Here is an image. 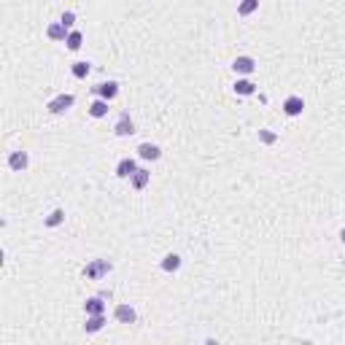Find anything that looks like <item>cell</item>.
Here are the masks:
<instances>
[{
    "instance_id": "obj_1",
    "label": "cell",
    "mask_w": 345,
    "mask_h": 345,
    "mask_svg": "<svg viewBox=\"0 0 345 345\" xmlns=\"http://www.w3.org/2000/svg\"><path fill=\"white\" fill-rule=\"evenodd\" d=\"M108 272H111V262L108 259H95V262H89L84 267V278L89 280H103Z\"/></svg>"
},
{
    "instance_id": "obj_2",
    "label": "cell",
    "mask_w": 345,
    "mask_h": 345,
    "mask_svg": "<svg viewBox=\"0 0 345 345\" xmlns=\"http://www.w3.org/2000/svg\"><path fill=\"white\" fill-rule=\"evenodd\" d=\"M113 132L119 138H130L132 132H135V124H132V119H130V113H122V119L116 122V127H113Z\"/></svg>"
},
{
    "instance_id": "obj_3",
    "label": "cell",
    "mask_w": 345,
    "mask_h": 345,
    "mask_svg": "<svg viewBox=\"0 0 345 345\" xmlns=\"http://www.w3.org/2000/svg\"><path fill=\"white\" fill-rule=\"evenodd\" d=\"M138 156H140V159H146V162H156L162 156V151H159V146H154V143H140L138 146Z\"/></svg>"
},
{
    "instance_id": "obj_4",
    "label": "cell",
    "mask_w": 345,
    "mask_h": 345,
    "mask_svg": "<svg viewBox=\"0 0 345 345\" xmlns=\"http://www.w3.org/2000/svg\"><path fill=\"white\" fill-rule=\"evenodd\" d=\"M70 105H73V95H57V97L49 103V111H51V113H65Z\"/></svg>"
},
{
    "instance_id": "obj_5",
    "label": "cell",
    "mask_w": 345,
    "mask_h": 345,
    "mask_svg": "<svg viewBox=\"0 0 345 345\" xmlns=\"http://www.w3.org/2000/svg\"><path fill=\"white\" fill-rule=\"evenodd\" d=\"M95 95L103 97V100H113L116 95H119V86H116L113 81H103V84L95 86Z\"/></svg>"
},
{
    "instance_id": "obj_6",
    "label": "cell",
    "mask_w": 345,
    "mask_h": 345,
    "mask_svg": "<svg viewBox=\"0 0 345 345\" xmlns=\"http://www.w3.org/2000/svg\"><path fill=\"white\" fill-rule=\"evenodd\" d=\"M30 164V156H27V151H14L11 156H9V167L11 170H17V172H22Z\"/></svg>"
},
{
    "instance_id": "obj_7",
    "label": "cell",
    "mask_w": 345,
    "mask_h": 345,
    "mask_svg": "<svg viewBox=\"0 0 345 345\" xmlns=\"http://www.w3.org/2000/svg\"><path fill=\"white\" fill-rule=\"evenodd\" d=\"M254 68H256V62L251 60V57H238V60L232 62V70H235V73H240V76L254 73Z\"/></svg>"
},
{
    "instance_id": "obj_8",
    "label": "cell",
    "mask_w": 345,
    "mask_h": 345,
    "mask_svg": "<svg viewBox=\"0 0 345 345\" xmlns=\"http://www.w3.org/2000/svg\"><path fill=\"white\" fill-rule=\"evenodd\" d=\"M113 316L119 324H132V321H135V308H130V305H116Z\"/></svg>"
},
{
    "instance_id": "obj_9",
    "label": "cell",
    "mask_w": 345,
    "mask_h": 345,
    "mask_svg": "<svg viewBox=\"0 0 345 345\" xmlns=\"http://www.w3.org/2000/svg\"><path fill=\"white\" fill-rule=\"evenodd\" d=\"M148 181H151V172H148V170H143V167H138V170L130 176V184L135 186V189H146V186H148Z\"/></svg>"
},
{
    "instance_id": "obj_10",
    "label": "cell",
    "mask_w": 345,
    "mask_h": 345,
    "mask_svg": "<svg viewBox=\"0 0 345 345\" xmlns=\"http://www.w3.org/2000/svg\"><path fill=\"white\" fill-rule=\"evenodd\" d=\"M302 108H305V103H302V97H297V95L286 97V103H283L286 116H300V113H302Z\"/></svg>"
},
{
    "instance_id": "obj_11",
    "label": "cell",
    "mask_w": 345,
    "mask_h": 345,
    "mask_svg": "<svg viewBox=\"0 0 345 345\" xmlns=\"http://www.w3.org/2000/svg\"><path fill=\"white\" fill-rule=\"evenodd\" d=\"M135 170H138V164H135L132 156H127V159H122L119 164H116V176H119V178H130Z\"/></svg>"
},
{
    "instance_id": "obj_12",
    "label": "cell",
    "mask_w": 345,
    "mask_h": 345,
    "mask_svg": "<svg viewBox=\"0 0 345 345\" xmlns=\"http://www.w3.org/2000/svg\"><path fill=\"white\" fill-rule=\"evenodd\" d=\"M86 316H100V313H105V302L103 297H92V300H86Z\"/></svg>"
},
{
    "instance_id": "obj_13",
    "label": "cell",
    "mask_w": 345,
    "mask_h": 345,
    "mask_svg": "<svg viewBox=\"0 0 345 345\" xmlns=\"http://www.w3.org/2000/svg\"><path fill=\"white\" fill-rule=\"evenodd\" d=\"M103 326H105V313H100V316H89V318H86V324H84V329H86L89 334L100 332Z\"/></svg>"
},
{
    "instance_id": "obj_14",
    "label": "cell",
    "mask_w": 345,
    "mask_h": 345,
    "mask_svg": "<svg viewBox=\"0 0 345 345\" xmlns=\"http://www.w3.org/2000/svg\"><path fill=\"white\" fill-rule=\"evenodd\" d=\"M46 35H49L51 41H65V38H68V27L62 25V22H54V25H49V30H46Z\"/></svg>"
},
{
    "instance_id": "obj_15",
    "label": "cell",
    "mask_w": 345,
    "mask_h": 345,
    "mask_svg": "<svg viewBox=\"0 0 345 345\" xmlns=\"http://www.w3.org/2000/svg\"><path fill=\"white\" fill-rule=\"evenodd\" d=\"M235 92L243 95V97H248V95H254V92H256V84L248 81V78H238V81H235Z\"/></svg>"
},
{
    "instance_id": "obj_16",
    "label": "cell",
    "mask_w": 345,
    "mask_h": 345,
    "mask_svg": "<svg viewBox=\"0 0 345 345\" xmlns=\"http://www.w3.org/2000/svg\"><path fill=\"white\" fill-rule=\"evenodd\" d=\"M178 267H181V256H178V254H167L162 259V270L164 272H176Z\"/></svg>"
},
{
    "instance_id": "obj_17",
    "label": "cell",
    "mask_w": 345,
    "mask_h": 345,
    "mask_svg": "<svg viewBox=\"0 0 345 345\" xmlns=\"http://www.w3.org/2000/svg\"><path fill=\"white\" fill-rule=\"evenodd\" d=\"M65 43H68L70 51H78V49H81V43H84V35L78 33V30H70L68 38H65Z\"/></svg>"
},
{
    "instance_id": "obj_18",
    "label": "cell",
    "mask_w": 345,
    "mask_h": 345,
    "mask_svg": "<svg viewBox=\"0 0 345 345\" xmlns=\"http://www.w3.org/2000/svg\"><path fill=\"white\" fill-rule=\"evenodd\" d=\"M89 113L95 116V119H103V116L108 113V100H103V97L95 100V103L89 105Z\"/></svg>"
},
{
    "instance_id": "obj_19",
    "label": "cell",
    "mask_w": 345,
    "mask_h": 345,
    "mask_svg": "<svg viewBox=\"0 0 345 345\" xmlns=\"http://www.w3.org/2000/svg\"><path fill=\"white\" fill-rule=\"evenodd\" d=\"M259 9V0H240V6H238V14L240 17H251Z\"/></svg>"
},
{
    "instance_id": "obj_20",
    "label": "cell",
    "mask_w": 345,
    "mask_h": 345,
    "mask_svg": "<svg viewBox=\"0 0 345 345\" xmlns=\"http://www.w3.org/2000/svg\"><path fill=\"white\" fill-rule=\"evenodd\" d=\"M62 221H65V210H51L49 216H46V226H60Z\"/></svg>"
},
{
    "instance_id": "obj_21",
    "label": "cell",
    "mask_w": 345,
    "mask_h": 345,
    "mask_svg": "<svg viewBox=\"0 0 345 345\" xmlns=\"http://www.w3.org/2000/svg\"><path fill=\"white\" fill-rule=\"evenodd\" d=\"M89 62H73V76L76 78H86V76H89Z\"/></svg>"
},
{
    "instance_id": "obj_22",
    "label": "cell",
    "mask_w": 345,
    "mask_h": 345,
    "mask_svg": "<svg viewBox=\"0 0 345 345\" xmlns=\"http://www.w3.org/2000/svg\"><path fill=\"white\" fill-rule=\"evenodd\" d=\"M259 140H262L264 146H272L278 140V135H275V132H270V130H259Z\"/></svg>"
},
{
    "instance_id": "obj_23",
    "label": "cell",
    "mask_w": 345,
    "mask_h": 345,
    "mask_svg": "<svg viewBox=\"0 0 345 345\" xmlns=\"http://www.w3.org/2000/svg\"><path fill=\"white\" fill-rule=\"evenodd\" d=\"M60 22H62V25H65V27L70 30V27L76 25V14H73V11H65V14H62V19H60Z\"/></svg>"
},
{
    "instance_id": "obj_24",
    "label": "cell",
    "mask_w": 345,
    "mask_h": 345,
    "mask_svg": "<svg viewBox=\"0 0 345 345\" xmlns=\"http://www.w3.org/2000/svg\"><path fill=\"white\" fill-rule=\"evenodd\" d=\"M340 240L345 243V226H342V229H340Z\"/></svg>"
}]
</instances>
